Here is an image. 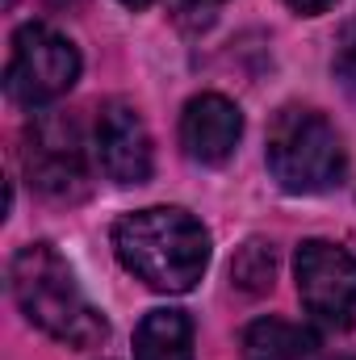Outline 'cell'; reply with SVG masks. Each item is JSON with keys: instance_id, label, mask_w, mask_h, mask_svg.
<instances>
[{"instance_id": "1", "label": "cell", "mask_w": 356, "mask_h": 360, "mask_svg": "<svg viewBox=\"0 0 356 360\" xmlns=\"http://www.w3.org/2000/svg\"><path fill=\"white\" fill-rule=\"evenodd\" d=\"M113 252L122 269L134 272L155 293H189L210 264L205 226L177 205L134 210L113 226Z\"/></svg>"}, {"instance_id": "2", "label": "cell", "mask_w": 356, "mask_h": 360, "mask_svg": "<svg viewBox=\"0 0 356 360\" xmlns=\"http://www.w3.org/2000/svg\"><path fill=\"white\" fill-rule=\"evenodd\" d=\"M8 289L17 310L68 348H92L109 335L105 314L92 306L72 264L51 243H25L8 264Z\"/></svg>"}, {"instance_id": "3", "label": "cell", "mask_w": 356, "mask_h": 360, "mask_svg": "<svg viewBox=\"0 0 356 360\" xmlns=\"http://www.w3.org/2000/svg\"><path fill=\"white\" fill-rule=\"evenodd\" d=\"M348 155L336 126L314 109H281L268 126V172L285 193H327L344 180Z\"/></svg>"}, {"instance_id": "4", "label": "cell", "mask_w": 356, "mask_h": 360, "mask_svg": "<svg viewBox=\"0 0 356 360\" xmlns=\"http://www.w3.org/2000/svg\"><path fill=\"white\" fill-rule=\"evenodd\" d=\"M80 80V51L68 34L30 21L13 34V55L4 68V89L17 105H46Z\"/></svg>"}, {"instance_id": "5", "label": "cell", "mask_w": 356, "mask_h": 360, "mask_svg": "<svg viewBox=\"0 0 356 360\" xmlns=\"http://www.w3.org/2000/svg\"><path fill=\"white\" fill-rule=\"evenodd\" d=\"M25 176L51 201H80L89 193L84 139L72 117L42 113L25 130Z\"/></svg>"}, {"instance_id": "6", "label": "cell", "mask_w": 356, "mask_h": 360, "mask_svg": "<svg viewBox=\"0 0 356 360\" xmlns=\"http://www.w3.org/2000/svg\"><path fill=\"white\" fill-rule=\"evenodd\" d=\"M293 276L302 306L314 323L323 327H344L356 314V256L327 243V239H306L293 256Z\"/></svg>"}, {"instance_id": "7", "label": "cell", "mask_w": 356, "mask_h": 360, "mask_svg": "<svg viewBox=\"0 0 356 360\" xmlns=\"http://www.w3.org/2000/svg\"><path fill=\"white\" fill-rule=\"evenodd\" d=\"M96 160L113 184H147L151 180V134L134 105L109 101L96 117Z\"/></svg>"}, {"instance_id": "8", "label": "cell", "mask_w": 356, "mask_h": 360, "mask_svg": "<svg viewBox=\"0 0 356 360\" xmlns=\"http://www.w3.org/2000/svg\"><path fill=\"white\" fill-rule=\"evenodd\" d=\"M239 134H243V113L235 101L218 92L193 96L180 113V147L197 164H227L231 151L239 147Z\"/></svg>"}, {"instance_id": "9", "label": "cell", "mask_w": 356, "mask_h": 360, "mask_svg": "<svg viewBox=\"0 0 356 360\" xmlns=\"http://www.w3.org/2000/svg\"><path fill=\"white\" fill-rule=\"evenodd\" d=\"M134 360H193V323L184 310H151L134 331Z\"/></svg>"}, {"instance_id": "10", "label": "cell", "mask_w": 356, "mask_h": 360, "mask_svg": "<svg viewBox=\"0 0 356 360\" xmlns=\"http://www.w3.org/2000/svg\"><path fill=\"white\" fill-rule=\"evenodd\" d=\"M248 360H306L314 352V335L285 323V319H256L243 331Z\"/></svg>"}, {"instance_id": "11", "label": "cell", "mask_w": 356, "mask_h": 360, "mask_svg": "<svg viewBox=\"0 0 356 360\" xmlns=\"http://www.w3.org/2000/svg\"><path fill=\"white\" fill-rule=\"evenodd\" d=\"M272 276H276V252H272V243L248 239L239 248V256L231 260V281L243 293H265V289H272Z\"/></svg>"}, {"instance_id": "12", "label": "cell", "mask_w": 356, "mask_h": 360, "mask_svg": "<svg viewBox=\"0 0 356 360\" xmlns=\"http://www.w3.org/2000/svg\"><path fill=\"white\" fill-rule=\"evenodd\" d=\"M336 80L344 84V92H352L356 96V21L344 25V34H340V42H336Z\"/></svg>"}, {"instance_id": "13", "label": "cell", "mask_w": 356, "mask_h": 360, "mask_svg": "<svg viewBox=\"0 0 356 360\" xmlns=\"http://www.w3.org/2000/svg\"><path fill=\"white\" fill-rule=\"evenodd\" d=\"M293 13H302V17H319V13H327L336 0H285Z\"/></svg>"}, {"instance_id": "14", "label": "cell", "mask_w": 356, "mask_h": 360, "mask_svg": "<svg viewBox=\"0 0 356 360\" xmlns=\"http://www.w3.org/2000/svg\"><path fill=\"white\" fill-rule=\"evenodd\" d=\"M189 8H210V4H218V0H184Z\"/></svg>"}, {"instance_id": "15", "label": "cell", "mask_w": 356, "mask_h": 360, "mask_svg": "<svg viewBox=\"0 0 356 360\" xmlns=\"http://www.w3.org/2000/svg\"><path fill=\"white\" fill-rule=\"evenodd\" d=\"M122 4H126V8H147L151 0H122Z\"/></svg>"}, {"instance_id": "16", "label": "cell", "mask_w": 356, "mask_h": 360, "mask_svg": "<svg viewBox=\"0 0 356 360\" xmlns=\"http://www.w3.org/2000/svg\"><path fill=\"white\" fill-rule=\"evenodd\" d=\"M336 360H352V356H336Z\"/></svg>"}]
</instances>
